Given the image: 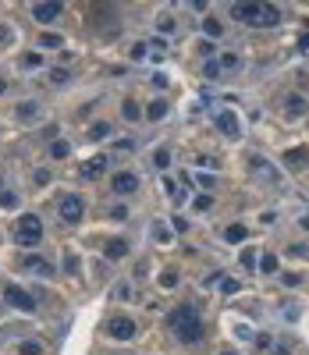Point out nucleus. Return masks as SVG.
<instances>
[{"label":"nucleus","mask_w":309,"mask_h":355,"mask_svg":"<svg viewBox=\"0 0 309 355\" xmlns=\"http://www.w3.org/2000/svg\"><path fill=\"white\" fill-rule=\"evenodd\" d=\"M167 327H171V334L181 341V345H199L203 341V320L196 316V305H174L171 313H167Z\"/></svg>","instance_id":"nucleus-1"},{"label":"nucleus","mask_w":309,"mask_h":355,"mask_svg":"<svg viewBox=\"0 0 309 355\" xmlns=\"http://www.w3.org/2000/svg\"><path fill=\"white\" fill-rule=\"evenodd\" d=\"M14 238H18V245H25V249L39 245V242H43V224H39V217H36V213H25V217L18 220Z\"/></svg>","instance_id":"nucleus-2"},{"label":"nucleus","mask_w":309,"mask_h":355,"mask_svg":"<svg viewBox=\"0 0 309 355\" xmlns=\"http://www.w3.org/2000/svg\"><path fill=\"white\" fill-rule=\"evenodd\" d=\"M4 302H7L11 309H18V313H36V298H32L25 288H18V284H7V288H4Z\"/></svg>","instance_id":"nucleus-3"},{"label":"nucleus","mask_w":309,"mask_h":355,"mask_svg":"<svg viewBox=\"0 0 309 355\" xmlns=\"http://www.w3.org/2000/svg\"><path fill=\"white\" fill-rule=\"evenodd\" d=\"M57 213H61V220H64V224H78V220L85 217V203H82V196H75V192L61 196V203H57Z\"/></svg>","instance_id":"nucleus-4"},{"label":"nucleus","mask_w":309,"mask_h":355,"mask_svg":"<svg viewBox=\"0 0 309 355\" xmlns=\"http://www.w3.org/2000/svg\"><path fill=\"white\" fill-rule=\"evenodd\" d=\"M139 188H142V181H139L135 171H117V174H110V192H117V196H135Z\"/></svg>","instance_id":"nucleus-5"},{"label":"nucleus","mask_w":309,"mask_h":355,"mask_svg":"<svg viewBox=\"0 0 309 355\" xmlns=\"http://www.w3.org/2000/svg\"><path fill=\"white\" fill-rule=\"evenodd\" d=\"M107 334H110L114 341H132V338L139 334V327H135V320H132V316H110Z\"/></svg>","instance_id":"nucleus-6"},{"label":"nucleus","mask_w":309,"mask_h":355,"mask_svg":"<svg viewBox=\"0 0 309 355\" xmlns=\"http://www.w3.org/2000/svg\"><path fill=\"white\" fill-rule=\"evenodd\" d=\"M259 14H263V4H231V18L242 25H259Z\"/></svg>","instance_id":"nucleus-7"},{"label":"nucleus","mask_w":309,"mask_h":355,"mask_svg":"<svg viewBox=\"0 0 309 355\" xmlns=\"http://www.w3.org/2000/svg\"><path fill=\"white\" fill-rule=\"evenodd\" d=\"M217 128H221L228 139H242V125H238V117H234L231 107H224V110L217 114Z\"/></svg>","instance_id":"nucleus-8"},{"label":"nucleus","mask_w":309,"mask_h":355,"mask_svg":"<svg viewBox=\"0 0 309 355\" xmlns=\"http://www.w3.org/2000/svg\"><path fill=\"white\" fill-rule=\"evenodd\" d=\"M61 11H64V4H36L32 7V18L43 21V25H50L54 18H61Z\"/></svg>","instance_id":"nucleus-9"},{"label":"nucleus","mask_w":309,"mask_h":355,"mask_svg":"<svg viewBox=\"0 0 309 355\" xmlns=\"http://www.w3.org/2000/svg\"><path fill=\"white\" fill-rule=\"evenodd\" d=\"M21 270L39 274V277H54V267H50L46 259H39V256H25V259H21Z\"/></svg>","instance_id":"nucleus-10"},{"label":"nucleus","mask_w":309,"mask_h":355,"mask_svg":"<svg viewBox=\"0 0 309 355\" xmlns=\"http://www.w3.org/2000/svg\"><path fill=\"white\" fill-rule=\"evenodd\" d=\"M107 163H110L107 156H92V160H89V163L82 167V178H85V181H96V178H103V171H107Z\"/></svg>","instance_id":"nucleus-11"},{"label":"nucleus","mask_w":309,"mask_h":355,"mask_svg":"<svg viewBox=\"0 0 309 355\" xmlns=\"http://www.w3.org/2000/svg\"><path fill=\"white\" fill-rule=\"evenodd\" d=\"M167 114H171V103H167V100H163V96H156L153 103H150V107H146V121H163V117H167Z\"/></svg>","instance_id":"nucleus-12"},{"label":"nucleus","mask_w":309,"mask_h":355,"mask_svg":"<svg viewBox=\"0 0 309 355\" xmlns=\"http://www.w3.org/2000/svg\"><path fill=\"white\" fill-rule=\"evenodd\" d=\"M245 238H249V227H245V224H228V227H224V242H231V245H242Z\"/></svg>","instance_id":"nucleus-13"},{"label":"nucleus","mask_w":309,"mask_h":355,"mask_svg":"<svg viewBox=\"0 0 309 355\" xmlns=\"http://www.w3.org/2000/svg\"><path fill=\"white\" fill-rule=\"evenodd\" d=\"M270 25H281V7H274V4H263V14H259V29H270Z\"/></svg>","instance_id":"nucleus-14"},{"label":"nucleus","mask_w":309,"mask_h":355,"mask_svg":"<svg viewBox=\"0 0 309 355\" xmlns=\"http://www.w3.org/2000/svg\"><path fill=\"white\" fill-rule=\"evenodd\" d=\"M103 252H107V259H125V256H128V242H125V238H110Z\"/></svg>","instance_id":"nucleus-15"},{"label":"nucleus","mask_w":309,"mask_h":355,"mask_svg":"<svg viewBox=\"0 0 309 355\" xmlns=\"http://www.w3.org/2000/svg\"><path fill=\"white\" fill-rule=\"evenodd\" d=\"M203 32H206V39L213 43V39L224 36V21H221V18H203Z\"/></svg>","instance_id":"nucleus-16"},{"label":"nucleus","mask_w":309,"mask_h":355,"mask_svg":"<svg viewBox=\"0 0 309 355\" xmlns=\"http://www.w3.org/2000/svg\"><path fill=\"white\" fill-rule=\"evenodd\" d=\"M121 117H125V121H139V117H146V110H142L135 100H125V103H121Z\"/></svg>","instance_id":"nucleus-17"},{"label":"nucleus","mask_w":309,"mask_h":355,"mask_svg":"<svg viewBox=\"0 0 309 355\" xmlns=\"http://www.w3.org/2000/svg\"><path fill=\"white\" fill-rule=\"evenodd\" d=\"M284 107H288V114H306L309 100L306 96H299V92H292V96H284Z\"/></svg>","instance_id":"nucleus-18"},{"label":"nucleus","mask_w":309,"mask_h":355,"mask_svg":"<svg viewBox=\"0 0 309 355\" xmlns=\"http://www.w3.org/2000/svg\"><path fill=\"white\" fill-rule=\"evenodd\" d=\"M18 117H21V121H36V117H39V103H36V100L21 103V107H18Z\"/></svg>","instance_id":"nucleus-19"},{"label":"nucleus","mask_w":309,"mask_h":355,"mask_svg":"<svg viewBox=\"0 0 309 355\" xmlns=\"http://www.w3.org/2000/svg\"><path fill=\"white\" fill-rule=\"evenodd\" d=\"M217 64H221V71H238L242 68V57H238V54H221Z\"/></svg>","instance_id":"nucleus-20"},{"label":"nucleus","mask_w":309,"mask_h":355,"mask_svg":"<svg viewBox=\"0 0 309 355\" xmlns=\"http://www.w3.org/2000/svg\"><path fill=\"white\" fill-rule=\"evenodd\" d=\"M153 167L156 171H167V167H171V149H167V146H160L153 153Z\"/></svg>","instance_id":"nucleus-21"},{"label":"nucleus","mask_w":309,"mask_h":355,"mask_svg":"<svg viewBox=\"0 0 309 355\" xmlns=\"http://www.w3.org/2000/svg\"><path fill=\"white\" fill-rule=\"evenodd\" d=\"M284 160H288V163H292V167L299 171V167H306V160H309V149H292V153H288Z\"/></svg>","instance_id":"nucleus-22"},{"label":"nucleus","mask_w":309,"mask_h":355,"mask_svg":"<svg viewBox=\"0 0 309 355\" xmlns=\"http://www.w3.org/2000/svg\"><path fill=\"white\" fill-rule=\"evenodd\" d=\"M39 46H46V50L54 46V50H57V46H64V39H61L57 32H43V36H39Z\"/></svg>","instance_id":"nucleus-23"},{"label":"nucleus","mask_w":309,"mask_h":355,"mask_svg":"<svg viewBox=\"0 0 309 355\" xmlns=\"http://www.w3.org/2000/svg\"><path fill=\"white\" fill-rule=\"evenodd\" d=\"M146 54H150V43H142V39H139V43H132V50H128V57H132V61H146Z\"/></svg>","instance_id":"nucleus-24"},{"label":"nucleus","mask_w":309,"mask_h":355,"mask_svg":"<svg viewBox=\"0 0 309 355\" xmlns=\"http://www.w3.org/2000/svg\"><path fill=\"white\" fill-rule=\"evenodd\" d=\"M89 139H110V125H107V121H96V125L89 128Z\"/></svg>","instance_id":"nucleus-25"},{"label":"nucleus","mask_w":309,"mask_h":355,"mask_svg":"<svg viewBox=\"0 0 309 355\" xmlns=\"http://www.w3.org/2000/svg\"><path fill=\"white\" fill-rule=\"evenodd\" d=\"M68 153H72V146H68V142H64V139H57V142H54V146H50V156H54V160H64Z\"/></svg>","instance_id":"nucleus-26"},{"label":"nucleus","mask_w":309,"mask_h":355,"mask_svg":"<svg viewBox=\"0 0 309 355\" xmlns=\"http://www.w3.org/2000/svg\"><path fill=\"white\" fill-rule=\"evenodd\" d=\"M242 267H245V270H256V267H259V256H256V249H245V252H242Z\"/></svg>","instance_id":"nucleus-27"},{"label":"nucleus","mask_w":309,"mask_h":355,"mask_svg":"<svg viewBox=\"0 0 309 355\" xmlns=\"http://www.w3.org/2000/svg\"><path fill=\"white\" fill-rule=\"evenodd\" d=\"M259 270H263V274H277V256H274V252H267V256L259 259Z\"/></svg>","instance_id":"nucleus-28"},{"label":"nucleus","mask_w":309,"mask_h":355,"mask_svg":"<svg viewBox=\"0 0 309 355\" xmlns=\"http://www.w3.org/2000/svg\"><path fill=\"white\" fill-rule=\"evenodd\" d=\"M213 50H217V46H213L210 39H199V43H196V54H199V57H206V61L213 57Z\"/></svg>","instance_id":"nucleus-29"},{"label":"nucleus","mask_w":309,"mask_h":355,"mask_svg":"<svg viewBox=\"0 0 309 355\" xmlns=\"http://www.w3.org/2000/svg\"><path fill=\"white\" fill-rule=\"evenodd\" d=\"M21 355H43V345L39 341H21V348H18Z\"/></svg>","instance_id":"nucleus-30"},{"label":"nucleus","mask_w":309,"mask_h":355,"mask_svg":"<svg viewBox=\"0 0 309 355\" xmlns=\"http://www.w3.org/2000/svg\"><path fill=\"white\" fill-rule=\"evenodd\" d=\"M156 281H160V288H174V284H178V274H174V270H163Z\"/></svg>","instance_id":"nucleus-31"},{"label":"nucleus","mask_w":309,"mask_h":355,"mask_svg":"<svg viewBox=\"0 0 309 355\" xmlns=\"http://www.w3.org/2000/svg\"><path fill=\"white\" fill-rule=\"evenodd\" d=\"M0 206H4V210H14V206H18V196H14V192H0Z\"/></svg>","instance_id":"nucleus-32"},{"label":"nucleus","mask_w":309,"mask_h":355,"mask_svg":"<svg viewBox=\"0 0 309 355\" xmlns=\"http://www.w3.org/2000/svg\"><path fill=\"white\" fill-rule=\"evenodd\" d=\"M156 29H160V32H167V36H171V32H174V18H171V14H163V18H160V21H156Z\"/></svg>","instance_id":"nucleus-33"},{"label":"nucleus","mask_w":309,"mask_h":355,"mask_svg":"<svg viewBox=\"0 0 309 355\" xmlns=\"http://www.w3.org/2000/svg\"><path fill=\"white\" fill-rule=\"evenodd\" d=\"M210 206H213L210 196H196V199H192V210H210Z\"/></svg>","instance_id":"nucleus-34"},{"label":"nucleus","mask_w":309,"mask_h":355,"mask_svg":"<svg viewBox=\"0 0 309 355\" xmlns=\"http://www.w3.org/2000/svg\"><path fill=\"white\" fill-rule=\"evenodd\" d=\"M50 82H54V85H64V82H68V71L54 68V71H50Z\"/></svg>","instance_id":"nucleus-35"},{"label":"nucleus","mask_w":309,"mask_h":355,"mask_svg":"<svg viewBox=\"0 0 309 355\" xmlns=\"http://www.w3.org/2000/svg\"><path fill=\"white\" fill-rule=\"evenodd\" d=\"M203 75H206V78H217V75H221V64H217V61H206Z\"/></svg>","instance_id":"nucleus-36"},{"label":"nucleus","mask_w":309,"mask_h":355,"mask_svg":"<svg viewBox=\"0 0 309 355\" xmlns=\"http://www.w3.org/2000/svg\"><path fill=\"white\" fill-rule=\"evenodd\" d=\"M196 163H199V167H206V171H217V167H221V163H217V160H213V156H199V160H196Z\"/></svg>","instance_id":"nucleus-37"},{"label":"nucleus","mask_w":309,"mask_h":355,"mask_svg":"<svg viewBox=\"0 0 309 355\" xmlns=\"http://www.w3.org/2000/svg\"><path fill=\"white\" fill-rule=\"evenodd\" d=\"M281 281L288 284V288H299V284H302V277H299V274H281Z\"/></svg>","instance_id":"nucleus-38"},{"label":"nucleus","mask_w":309,"mask_h":355,"mask_svg":"<svg viewBox=\"0 0 309 355\" xmlns=\"http://www.w3.org/2000/svg\"><path fill=\"white\" fill-rule=\"evenodd\" d=\"M167 82H171V78H167L163 71H156V75H153V85H156V89H167Z\"/></svg>","instance_id":"nucleus-39"},{"label":"nucleus","mask_w":309,"mask_h":355,"mask_svg":"<svg viewBox=\"0 0 309 355\" xmlns=\"http://www.w3.org/2000/svg\"><path fill=\"white\" fill-rule=\"evenodd\" d=\"M221 291H224V295H234V291H238V281H221Z\"/></svg>","instance_id":"nucleus-40"},{"label":"nucleus","mask_w":309,"mask_h":355,"mask_svg":"<svg viewBox=\"0 0 309 355\" xmlns=\"http://www.w3.org/2000/svg\"><path fill=\"white\" fill-rule=\"evenodd\" d=\"M174 231H178V234H185V231H188V220H181V217H174Z\"/></svg>","instance_id":"nucleus-41"},{"label":"nucleus","mask_w":309,"mask_h":355,"mask_svg":"<svg viewBox=\"0 0 309 355\" xmlns=\"http://www.w3.org/2000/svg\"><path fill=\"white\" fill-rule=\"evenodd\" d=\"M21 64H25V68H36V64H39V54H29V57H25Z\"/></svg>","instance_id":"nucleus-42"},{"label":"nucleus","mask_w":309,"mask_h":355,"mask_svg":"<svg viewBox=\"0 0 309 355\" xmlns=\"http://www.w3.org/2000/svg\"><path fill=\"white\" fill-rule=\"evenodd\" d=\"M156 242H171V231L167 227H156Z\"/></svg>","instance_id":"nucleus-43"},{"label":"nucleus","mask_w":309,"mask_h":355,"mask_svg":"<svg viewBox=\"0 0 309 355\" xmlns=\"http://www.w3.org/2000/svg\"><path fill=\"white\" fill-rule=\"evenodd\" d=\"M0 43H11V29H4V25H0Z\"/></svg>","instance_id":"nucleus-44"},{"label":"nucleus","mask_w":309,"mask_h":355,"mask_svg":"<svg viewBox=\"0 0 309 355\" xmlns=\"http://www.w3.org/2000/svg\"><path fill=\"white\" fill-rule=\"evenodd\" d=\"M299 50H302V54H309V36H302V39H299Z\"/></svg>","instance_id":"nucleus-45"},{"label":"nucleus","mask_w":309,"mask_h":355,"mask_svg":"<svg viewBox=\"0 0 309 355\" xmlns=\"http://www.w3.org/2000/svg\"><path fill=\"white\" fill-rule=\"evenodd\" d=\"M274 355H288V348L284 345H274Z\"/></svg>","instance_id":"nucleus-46"},{"label":"nucleus","mask_w":309,"mask_h":355,"mask_svg":"<svg viewBox=\"0 0 309 355\" xmlns=\"http://www.w3.org/2000/svg\"><path fill=\"white\" fill-rule=\"evenodd\" d=\"M4 89H7V82H4V78H0V92H4Z\"/></svg>","instance_id":"nucleus-47"},{"label":"nucleus","mask_w":309,"mask_h":355,"mask_svg":"<svg viewBox=\"0 0 309 355\" xmlns=\"http://www.w3.org/2000/svg\"><path fill=\"white\" fill-rule=\"evenodd\" d=\"M221 355H234V352H221Z\"/></svg>","instance_id":"nucleus-48"},{"label":"nucleus","mask_w":309,"mask_h":355,"mask_svg":"<svg viewBox=\"0 0 309 355\" xmlns=\"http://www.w3.org/2000/svg\"><path fill=\"white\" fill-rule=\"evenodd\" d=\"M0 185H4V178H0Z\"/></svg>","instance_id":"nucleus-49"}]
</instances>
